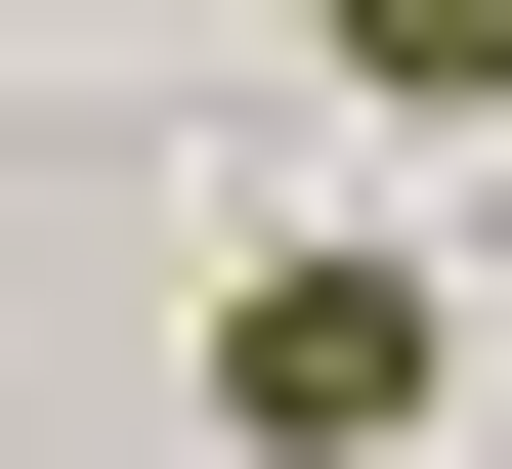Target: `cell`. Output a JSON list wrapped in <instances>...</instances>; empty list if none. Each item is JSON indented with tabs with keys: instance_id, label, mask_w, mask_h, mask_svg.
Returning <instances> with one entry per match:
<instances>
[{
	"instance_id": "1",
	"label": "cell",
	"mask_w": 512,
	"mask_h": 469,
	"mask_svg": "<svg viewBox=\"0 0 512 469\" xmlns=\"http://www.w3.org/2000/svg\"><path fill=\"white\" fill-rule=\"evenodd\" d=\"M427 384H470V342H427V256H256V299H214V427H256V469H384Z\"/></svg>"
}]
</instances>
